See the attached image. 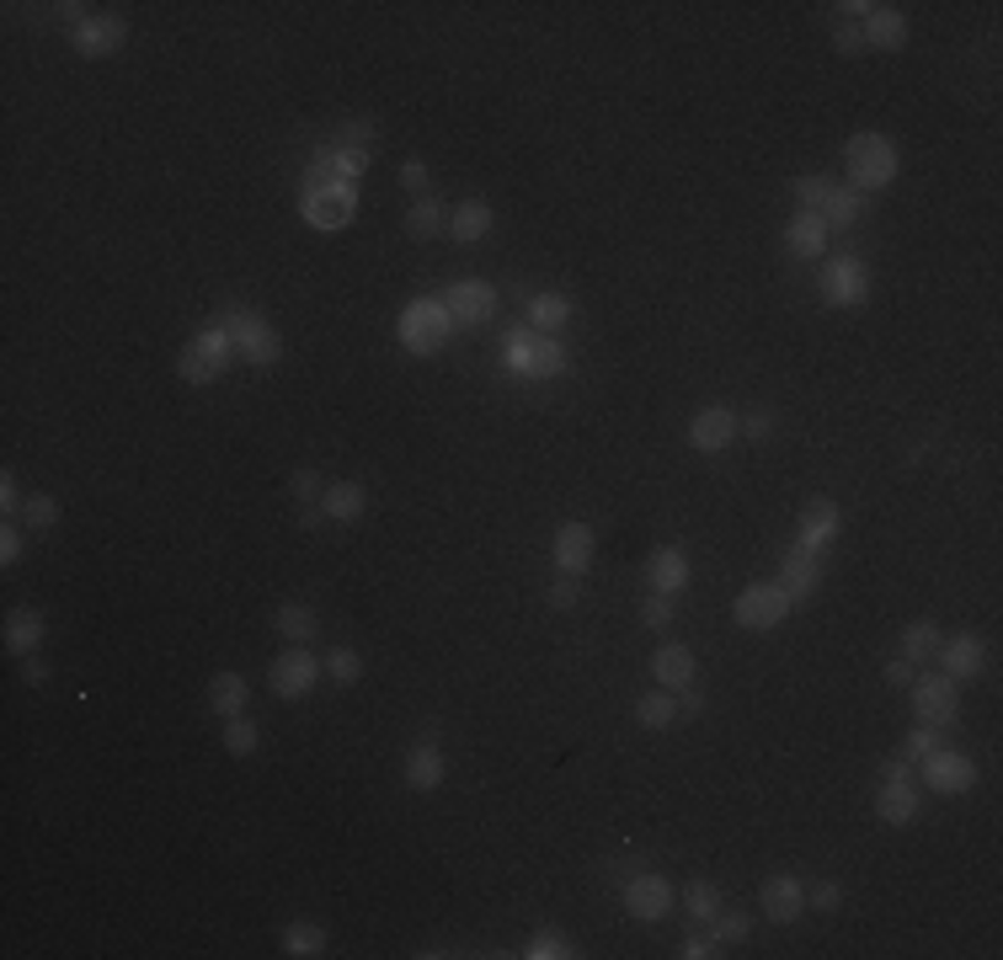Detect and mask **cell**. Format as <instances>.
Wrapping results in <instances>:
<instances>
[{"label": "cell", "mask_w": 1003, "mask_h": 960, "mask_svg": "<svg viewBox=\"0 0 1003 960\" xmlns=\"http://www.w3.org/2000/svg\"><path fill=\"white\" fill-rule=\"evenodd\" d=\"M859 28H865V49H886V54H891V49L908 43V17H902L897 6H876Z\"/></svg>", "instance_id": "27"}, {"label": "cell", "mask_w": 1003, "mask_h": 960, "mask_svg": "<svg viewBox=\"0 0 1003 960\" xmlns=\"http://www.w3.org/2000/svg\"><path fill=\"white\" fill-rule=\"evenodd\" d=\"M934 748H944V742H940V726H923V720H918V726L908 731V742H902V758H908L912 769H918V763H923V758H929Z\"/></svg>", "instance_id": "42"}, {"label": "cell", "mask_w": 1003, "mask_h": 960, "mask_svg": "<svg viewBox=\"0 0 1003 960\" xmlns=\"http://www.w3.org/2000/svg\"><path fill=\"white\" fill-rule=\"evenodd\" d=\"M38 646H43V614L38 608H11V619H6V651L32 657Z\"/></svg>", "instance_id": "30"}, {"label": "cell", "mask_w": 1003, "mask_h": 960, "mask_svg": "<svg viewBox=\"0 0 1003 960\" xmlns=\"http://www.w3.org/2000/svg\"><path fill=\"white\" fill-rule=\"evenodd\" d=\"M736 427L742 421L731 417L727 406H704V411H694V421H689V449L694 453H721L736 444Z\"/></svg>", "instance_id": "17"}, {"label": "cell", "mask_w": 1003, "mask_h": 960, "mask_svg": "<svg viewBox=\"0 0 1003 960\" xmlns=\"http://www.w3.org/2000/svg\"><path fill=\"white\" fill-rule=\"evenodd\" d=\"M278 635L289 640V646H310L315 635H321V619H315V608H304V603H283L273 614Z\"/></svg>", "instance_id": "32"}, {"label": "cell", "mask_w": 1003, "mask_h": 960, "mask_svg": "<svg viewBox=\"0 0 1003 960\" xmlns=\"http://www.w3.org/2000/svg\"><path fill=\"white\" fill-rule=\"evenodd\" d=\"M625 912L636 918V924H662L672 912V880L657 870H640L625 880Z\"/></svg>", "instance_id": "11"}, {"label": "cell", "mask_w": 1003, "mask_h": 960, "mask_svg": "<svg viewBox=\"0 0 1003 960\" xmlns=\"http://www.w3.org/2000/svg\"><path fill=\"white\" fill-rule=\"evenodd\" d=\"M838 901H844V886L838 880H822L806 891V907H817V912H838Z\"/></svg>", "instance_id": "51"}, {"label": "cell", "mask_w": 1003, "mask_h": 960, "mask_svg": "<svg viewBox=\"0 0 1003 960\" xmlns=\"http://www.w3.org/2000/svg\"><path fill=\"white\" fill-rule=\"evenodd\" d=\"M22 678H28V684H49V667H43L38 657H22Z\"/></svg>", "instance_id": "60"}, {"label": "cell", "mask_w": 1003, "mask_h": 960, "mask_svg": "<svg viewBox=\"0 0 1003 960\" xmlns=\"http://www.w3.org/2000/svg\"><path fill=\"white\" fill-rule=\"evenodd\" d=\"M491 225H497V213H491L487 198H464L459 209H449V236H455L459 246H476V240H487Z\"/></svg>", "instance_id": "26"}, {"label": "cell", "mask_w": 1003, "mask_h": 960, "mask_svg": "<svg viewBox=\"0 0 1003 960\" xmlns=\"http://www.w3.org/2000/svg\"><path fill=\"white\" fill-rule=\"evenodd\" d=\"M774 582L791 593V603L812 598V593H817V582H822V555H812V550L791 544V550H785V561H780V576H774Z\"/></svg>", "instance_id": "22"}, {"label": "cell", "mask_w": 1003, "mask_h": 960, "mask_svg": "<svg viewBox=\"0 0 1003 960\" xmlns=\"http://www.w3.org/2000/svg\"><path fill=\"white\" fill-rule=\"evenodd\" d=\"M572 321V300L566 294H529V326L555 336V331Z\"/></svg>", "instance_id": "34"}, {"label": "cell", "mask_w": 1003, "mask_h": 960, "mask_svg": "<svg viewBox=\"0 0 1003 960\" xmlns=\"http://www.w3.org/2000/svg\"><path fill=\"white\" fill-rule=\"evenodd\" d=\"M245 699H251V684H245V672H213L209 678V705L219 710V716H245Z\"/></svg>", "instance_id": "29"}, {"label": "cell", "mask_w": 1003, "mask_h": 960, "mask_svg": "<svg viewBox=\"0 0 1003 960\" xmlns=\"http://www.w3.org/2000/svg\"><path fill=\"white\" fill-rule=\"evenodd\" d=\"M0 561H6V566H17V561H22V529H17V523H6V529H0Z\"/></svg>", "instance_id": "55"}, {"label": "cell", "mask_w": 1003, "mask_h": 960, "mask_svg": "<svg viewBox=\"0 0 1003 960\" xmlns=\"http://www.w3.org/2000/svg\"><path fill=\"white\" fill-rule=\"evenodd\" d=\"M321 512H326L332 523H353V518H364V512H368V486H364V480H332V486H326V497H321Z\"/></svg>", "instance_id": "28"}, {"label": "cell", "mask_w": 1003, "mask_h": 960, "mask_svg": "<svg viewBox=\"0 0 1003 960\" xmlns=\"http://www.w3.org/2000/svg\"><path fill=\"white\" fill-rule=\"evenodd\" d=\"M630 716H636V726H646V731H662V726H672V720H678V693H672V689L640 693Z\"/></svg>", "instance_id": "35"}, {"label": "cell", "mask_w": 1003, "mask_h": 960, "mask_svg": "<svg viewBox=\"0 0 1003 960\" xmlns=\"http://www.w3.org/2000/svg\"><path fill=\"white\" fill-rule=\"evenodd\" d=\"M694 651L683 646V640H662L657 651H651V678H657V689H694Z\"/></svg>", "instance_id": "20"}, {"label": "cell", "mask_w": 1003, "mask_h": 960, "mask_svg": "<svg viewBox=\"0 0 1003 960\" xmlns=\"http://www.w3.org/2000/svg\"><path fill=\"white\" fill-rule=\"evenodd\" d=\"M22 502H28V497H22V486H17V476L6 470V476H0V512L11 518V512H22Z\"/></svg>", "instance_id": "54"}, {"label": "cell", "mask_w": 1003, "mask_h": 960, "mask_svg": "<svg viewBox=\"0 0 1003 960\" xmlns=\"http://www.w3.org/2000/svg\"><path fill=\"white\" fill-rule=\"evenodd\" d=\"M321 667H326V678H332V684H358V678H364V657H358L353 646H336V651H326V661H321Z\"/></svg>", "instance_id": "40"}, {"label": "cell", "mask_w": 1003, "mask_h": 960, "mask_svg": "<svg viewBox=\"0 0 1003 960\" xmlns=\"http://www.w3.org/2000/svg\"><path fill=\"white\" fill-rule=\"evenodd\" d=\"M396 336H400V347H406V353L432 358V353L455 336V315H449V304H443V300H411L406 310H400Z\"/></svg>", "instance_id": "3"}, {"label": "cell", "mask_w": 1003, "mask_h": 960, "mask_svg": "<svg viewBox=\"0 0 1003 960\" xmlns=\"http://www.w3.org/2000/svg\"><path fill=\"white\" fill-rule=\"evenodd\" d=\"M342 139L353 145V150H374V139H379V123H368V118H353L347 128H342Z\"/></svg>", "instance_id": "52"}, {"label": "cell", "mask_w": 1003, "mask_h": 960, "mask_svg": "<svg viewBox=\"0 0 1003 960\" xmlns=\"http://www.w3.org/2000/svg\"><path fill=\"white\" fill-rule=\"evenodd\" d=\"M283 950H289L294 960L326 956V929H321V924H289V929H283Z\"/></svg>", "instance_id": "38"}, {"label": "cell", "mask_w": 1003, "mask_h": 960, "mask_svg": "<svg viewBox=\"0 0 1003 960\" xmlns=\"http://www.w3.org/2000/svg\"><path fill=\"white\" fill-rule=\"evenodd\" d=\"M60 523V502L49 497V491H32L28 502H22V529H32V534H49Z\"/></svg>", "instance_id": "39"}, {"label": "cell", "mask_w": 1003, "mask_h": 960, "mask_svg": "<svg viewBox=\"0 0 1003 960\" xmlns=\"http://www.w3.org/2000/svg\"><path fill=\"white\" fill-rule=\"evenodd\" d=\"M224 752H230V758H251V752H257V726H251L245 716L224 720Z\"/></svg>", "instance_id": "41"}, {"label": "cell", "mask_w": 1003, "mask_h": 960, "mask_svg": "<svg viewBox=\"0 0 1003 960\" xmlns=\"http://www.w3.org/2000/svg\"><path fill=\"white\" fill-rule=\"evenodd\" d=\"M321 672H326L321 657H310L304 646H289V651L268 667V684H273L278 699H304V693L315 689V678H321Z\"/></svg>", "instance_id": "12"}, {"label": "cell", "mask_w": 1003, "mask_h": 960, "mask_svg": "<svg viewBox=\"0 0 1003 960\" xmlns=\"http://www.w3.org/2000/svg\"><path fill=\"white\" fill-rule=\"evenodd\" d=\"M443 304H449L455 326H487L491 315H497V283H487V278H459L455 289L443 294Z\"/></svg>", "instance_id": "13"}, {"label": "cell", "mask_w": 1003, "mask_h": 960, "mask_svg": "<svg viewBox=\"0 0 1003 960\" xmlns=\"http://www.w3.org/2000/svg\"><path fill=\"white\" fill-rule=\"evenodd\" d=\"M710 933H715L721 945H742V939L753 933V918H748V912H715V924H710Z\"/></svg>", "instance_id": "43"}, {"label": "cell", "mask_w": 1003, "mask_h": 960, "mask_svg": "<svg viewBox=\"0 0 1003 960\" xmlns=\"http://www.w3.org/2000/svg\"><path fill=\"white\" fill-rule=\"evenodd\" d=\"M940 625H934V619H912L908 630H902V657L908 661H929L934 657V651H940Z\"/></svg>", "instance_id": "37"}, {"label": "cell", "mask_w": 1003, "mask_h": 960, "mask_svg": "<svg viewBox=\"0 0 1003 960\" xmlns=\"http://www.w3.org/2000/svg\"><path fill=\"white\" fill-rule=\"evenodd\" d=\"M326 486H332V480H321L315 470H294V476H289V491H294L300 502H321V497H326Z\"/></svg>", "instance_id": "48"}, {"label": "cell", "mask_w": 1003, "mask_h": 960, "mask_svg": "<svg viewBox=\"0 0 1003 960\" xmlns=\"http://www.w3.org/2000/svg\"><path fill=\"white\" fill-rule=\"evenodd\" d=\"M912 689V716L923 720V726H955V716H961V684L955 678H944V672H918L908 684Z\"/></svg>", "instance_id": "8"}, {"label": "cell", "mask_w": 1003, "mask_h": 960, "mask_svg": "<svg viewBox=\"0 0 1003 960\" xmlns=\"http://www.w3.org/2000/svg\"><path fill=\"white\" fill-rule=\"evenodd\" d=\"M822 300L833 304V310H854V304L870 300V272L859 257H833L827 268H822Z\"/></svg>", "instance_id": "10"}, {"label": "cell", "mask_w": 1003, "mask_h": 960, "mask_svg": "<svg viewBox=\"0 0 1003 960\" xmlns=\"http://www.w3.org/2000/svg\"><path fill=\"white\" fill-rule=\"evenodd\" d=\"M700 710H704V699H700V693L678 689V716H700Z\"/></svg>", "instance_id": "61"}, {"label": "cell", "mask_w": 1003, "mask_h": 960, "mask_svg": "<svg viewBox=\"0 0 1003 960\" xmlns=\"http://www.w3.org/2000/svg\"><path fill=\"white\" fill-rule=\"evenodd\" d=\"M70 43L86 60H107V54H118L123 43H128V22L123 17H86V22L70 28Z\"/></svg>", "instance_id": "15"}, {"label": "cell", "mask_w": 1003, "mask_h": 960, "mask_svg": "<svg viewBox=\"0 0 1003 960\" xmlns=\"http://www.w3.org/2000/svg\"><path fill=\"white\" fill-rule=\"evenodd\" d=\"M593 550H598V540H593L587 523H561V534L550 544V561H555L561 576H582V571L593 566Z\"/></svg>", "instance_id": "18"}, {"label": "cell", "mask_w": 1003, "mask_h": 960, "mask_svg": "<svg viewBox=\"0 0 1003 960\" xmlns=\"http://www.w3.org/2000/svg\"><path fill=\"white\" fill-rule=\"evenodd\" d=\"M368 166H374V150H353V145H347V150H336V177H342V181H358Z\"/></svg>", "instance_id": "46"}, {"label": "cell", "mask_w": 1003, "mask_h": 960, "mask_svg": "<svg viewBox=\"0 0 1003 960\" xmlns=\"http://www.w3.org/2000/svg\"><path fill=\"white\" fill-rule=\"evenodd\" d=\"M502 363H508V374L513 379H529V385H540V379H555V374H566V347L555 342V336H545V331L523 326L508 336V353H502Z\"/></svg>", "instance_id": "1"}, {"label": "cell", "mask_w": 1003, "mask_h": 960, "mask_svg": "<svg viewBox=\"0 0 1003 960\" xmlns=\"http://www.w3.org/2000/svg\"><path fill=\"white\" fill-rule=\"evenodd\" d=\"M940 672L944 678H955V684H967V678H976L982 672V661H988V646H982V635H950V640H940Z\"/></svg>", "instance_id": "21"}, {"label": "cell", "mask_w": 1003, "mask_h": 960, "mask_svg": "<svg viewBox=\"0 0 1003 960\" xmlns=\"http://www.w3.org/2000/svg\"><path fill=\"white\" fill-rule=\"evenodd\" d=\"M400 187H406V192H427V166H422V160H406V166H400Z\"/></svg>", "instance_id": "57"}, {"label": "cell", "mask_w": 1003, "mask_h": 960, "mask_svg": "<svg viewBox=\"0 0 1003 960\" xmlns=\"http://www.w3.org/2000/svg\"><path fill=\"white\" fill-rule=\"evenodd\" d=\"M833 43H838V54H859L865 49V28L859 22H838L833 28Z\"/></svg>", "instance_id": "53"}, {"label": "cell", "mask_w": 1003, "mask_h": 960, "mask_svg": "<svg viewBox=\"0 0 1003 960\" xmlns=\"http://www.w3.org/2000/svg\"><path fill=\"white\" fill-rule=\"evenodd\" d=\"M646 582H651V593H668V598H678V593L689 587V555H683L678 544L651 550V561H646Z\"/></svg>", "instance_id": "23"}, {"label": "cell", "mask_w": 1003, "mask_h": 960, "mask_svg": "<svg viewBox=\"0 0 1003 960\" xmlns=\"http://www.w3.org/2000/svg\"><path fill=\"white\" fill-rule=\"evenodd\" d=\"M844 166H849L854 192H881L897 181L902 160H897V145L886 134H854L849 150H844Z\"/></svg>", "instance_id": "2"}, {"label": "cell", "mask_w": 1003, "mask_h": 960, "mask_svg": "<svg viewBox=\"0 0 1003 960\" xmlns=\"http://www.w3.org/2000/svg\"><path fill=\"white\" fill-rule=\"evenodd\" d=\"M827 225H822V213H812V209H795V219L785 225V251L791 257H801V262H817L822 251H827Z\"/></svg>", "instance_id": "24"}, {"label": "cell", "mask_w": 1003, "mask_h": 960, "mask_svg": "<svg viewBox=\"0 0 1003 960\" xmlns=\"http://www.w3.org/2000/svg\"><path fill=\"white\" fill-rule=\"evenodd\" d=\"M523 956H529V960H566V956H572V945H566L561 933H534Z\"/></svg>", "instance_id": "45"}, {"label": "cell", "mask_w": 1003, "mask_h": 960, "mask_svg": "<svg viewBox=\"0 0 1003 960\" xmlns=\"http://www.w3.org/2000/svg\"><path fill=\"white\" fill-rule=\"evenodd\" d=\"M683 912L694 918V929H710V924H715V912H721V891H715L710 880H689V891H683Z\"/></svg>", "instance_id": "36"}, {"label": "cell", "mask_w": 1003, "mask_h": 960, "mask_svg": "<svg viewBox=\"0 0 1003 960\" xmlns=\"http://www.w3.org/2000/svg\"><path fill=\"white\" fill-rule=\"evenodd\" d=\"M678 956H683V960H715V956H727V950H721V939H715L710 929H694L689 939H683V950H678Z\"/></svg>", "instance_id": "44"}, {"label": "cell", "mask_w": 1003, "mask_h": 960, "mask_svg": "<svg viewBox=\"0 0 1003 960\" xmlns=\"http://www.w3.org/2000/svg\"><path fill=\"white\" fill-rule=\"evenodd\" d=\"M838 11H844V22H865V17L876 11V0H844Z\"/></svg>", "instance_id": "58"}, {"label": "cell", "mask_w": 1003, "mask_h": 960, "mask_svg": "<svg viewBox=\"0 0 1003 960\" xmlns=\"http://www.w3.org/2000/svg\"><path fill=\"white\" fill-rule=\"evenodd\" d=\"M449 230V209L438 204V198H417L411 209H406V236L411 240H432Z\"/></svg>", "instance_id": "33"}, {"label": "cell", "mask_w": 1003, "mask_h": 960, "mask_svg": "<svg viewBox=\"0 0 1003 960\" xmlns=\"http://www.w3.org/2000/svg\"><path fill=\"white\" fill-rule=\"evenodd\" d=\"M827 187H833L827 177H801V181H795V198H801V209L817 213V209H822V198H827Z\"/></svg>", "instance_id": "50"}, {"label": "cell", "mask_w": 1003, "mask_h": 960, "mask_svg": "<svg viewBox=\"0 0 1003 960\" xmlns=\"http://www.w3.org/2000/svg\"><path fill=\"white\" fill-rule=\"evenodd\" d=\"M791 593L780 587V582H748L736 603H731V619L742 625V630H774V625H785L791 619Z\"/></svg>", "instance_id": "7"}, {"label": "cell", "mask_w": 1003, "mask_h": 960, "mask_svg": "<svg viewBox=\"0 0 1003 960\" xmlns=\"http://www.w3.org/2000/svg\"><path fill=\"white\" fill-rule=\"evenodd\" d=\"M918 780H923V790H934V795H967L976 784V763L955 748H934L918 763Z\"/></svg>", "instance_id": "9"}, {"label": "cell", "mask_w": 1003, "mask_h": 960, "mask_svg": "<svg viewBox=\"0 0 1003 960\" xmlns=\"http://www.w3.org/2000/svg\"><path fill=\"white\" fill-rule=\"evenodd\" d=\"M759 907L769 924H795L801 912H806V886L795 880V875H769L759 891Z\"/></svg>", "instance_id": "19"}, {"label": "cell", "mask_w": 1003, "mask_h": 960, "mask_svg": "<svg viewBox=\"0 0 1003 960\" xmlns=\"http://www.w3.org/2000/svg\"><path fill=\"white\" fill-rule=\"evenodd\" d=\"M822 225H827V230H849L854 219H859V213H865V198H859V192H854V187H838V181H833V187H827V198H822Z\"/></svg>", "instance_id": "31"}, {"label": "cell", "mask_w": 1003, "mask_h": 960, "mask_svg": "<svg viewBox=\"0 0 1003 960\" xmlns=\"http://www.w3.org/2000/svg\"><path fill=\"white\" fill-rule=\"evenodd\" d=\"M672 614H678V608H672V598H668V593H651V598L640 603V619H646L651 630H668V625H672Z\"/></svg>", "instance_id": "47"}, {"label": "cell", "mask_w": 1003, "mask_h": 960, "mask_svg": "<svg viewBox=\"0 0 1003 960\" xmlns=\"http://www.w3.org/2000/svg\"><path fill=\"white\" fill-rule=\"evenodd\" d=\"M443 774H449V763H443V748H438V742H417V748L406 752V784H411L417 795L438 790Z\"/></svg>", "instance_id": "25"}, {"label": "cell", "mask_w": 1003, "mask_h": 960, "mask_svg": "<svg viewBox=\"0 0 1003 960\" xmlns=\"http://www.w3.org/2000/svg\"><path fill=\"white\" fill-rule=\"evenodd\" d=\"M769 432H774V417L769 411H753L748 417V438H769Z\"/></svg>", "instance_id": "59"}, {"label": "cell", "mask_w": 1003, "mask_h": 960, "mask_svg": "<svg viewBox=\"0 0 1003 960\" xmlns=\"http://www.w3.org/2000/svg\"><path fill=\"white\" fill-rule=\"evenodd\" d=\"M236 358V342H230V331L224 326H203L198 336H187V347L177 353V374H182L187 385H213L224 368Z\"/></svg>", "instance_id": "4"}, {"label": "cell", "mask_w": 1003, "mask_h": 960, "mask_svg": "<svg viewBox=\"0 0 1003 960\" xmlns=\"http://www.w3.org/2000/svg\"><path fill=\"white\" fill-rule=\"evenodd\" d=\"M219 326L230 331V342H236V358H245L251 368H273L283 358V336H278L257 310H224V321Z\"/></svg>", "instance_id": "5"}, {"label": "cell", "mask_w": 1003, "mask_h": 960, "mask_svg": "<svg viewBox=\"0 0 1003 960\" xmlns=\"http://www.w3.org/2000/svg\"><path fill=\"white\" fill-rule=\"evenodd\" d=\"M577 598H582V576H555V582H550V593H545L550 608H572Z\"/></svg>", "instance_id": "49"}, {"label": "cell", "mask_w": 1003, "mask_h": 960, "mask_svg": "<svg viewBox=\"0 0 1003 960\" xmlns=\"http://www.w3.org/2000/svg\"><path fill=\"white\" fill-rule=\"evenodd\" d=\"M300 213L310 230H347L353 213H358V187L353 181H326V187H304L300 192Z\"/></svg>", "instance_id": "6"}, {"label": "cell", "mask_w": 1003, "mask_h": 960, "mask_svg": "<svg viewBox=\"0 0 1003 960\" xmlns=\"http://www.w3.org/2000/svg\"><path fill=\"white\" fill-rule=\"evenodd\" d=\"M838 534H844V512H838V502L817 497L812 508L801 512V534H795V544H801V550H812V555H827Z\"/></svg>", "instance_id": "16"}, {"label": "cell", "mask_w": 1003, "mask_h": 960, "mask_svg": "<svg viewBox=\"0 0 1003 960\" xmlns=\"http://www.w3.org/2000/svg\"><path fill=\"white\" fill-rule=\"evenodd\" d=\"M912 678H918V661H908V657L886 661V684H897V689H908Z\"/></svg>", "instance_id": "56"}, {"label": "cell", "mask_w": 1003, "mask_h": 960, "mask_svg": "<svg viewBox=\"0 0 1003 960\" xmlns=\"http://www.w3.org/2000/svg\"><path fill=\"white\" fill-rule=\"evenodd\" d=\"M923 806V790L912 774H881V790H876V816L886 827H908Z\"/></svg>", "instance_id": "14"}]
</instances>
